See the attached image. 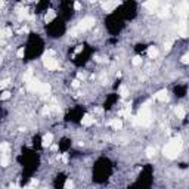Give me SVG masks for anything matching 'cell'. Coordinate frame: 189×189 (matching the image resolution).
<instances>
[{
    "label": "cell",
    "mask_w": 189,
    "mask_h": 189,
    "mask_svg": "<svg viewBox=\"0 0 189 189\" xmlns=\"http://www.w3.org/2000/svg\"><path fill=\"white\" fill-rule=\"evenodd\" d=\"M73 86H74V87H79V86H80V81H79V80H74V81H73Z\"/></svg>",
    "instance_id": "cell-34"
},
{
    "label": "cell",
    "mask_w": 189,
    "mask_h": 189,
    "mask_svg": "<svg viewBox=\"0 0 189 189\" xmlns=\"http://www.w3.org/2000/svg\"><path fill=\"white\" fill-rule=\"evenodd\" d=\"M50 109H52L50 106H46L45 109H43V114H49V112H50Z\"/></svg>",
    "instance_id": "cell-33"
},
{
    "label": "cell",
    "mask_w": 189,
    "mask_h": 189,
    "mask_svg": "<svg viewBox=\"0 0 189 189\" xmlns=\"http://www.w3.org/2000/svg\"><path fill=\"white\" fill-rule=\"evenodd\" d=\"M0 64H2V58H0Z\"/></svg>",
    "instance_id": "cell-42"
},
{
    "label": "cell",
    "mask_w": 189,
    "mask_h": 189,
    "mask_svg": "<svg viewBox=\"0 0 189 189\" xmlns=\"http://www.w3.org/2000/svg\"><path fill=\"white\" fill-rule=\"evenodd\" d=\"M31 185H33V186H37V185H39V180L33 179V180H31Z\"/></svg>",
    "instance_id": "cell-35"
},
{
    "label": "cell",
    "mask_w": 189,
    "mask_h": 189,
    "mask_svg": "<svg viewBox=\"0 0 189 189\" xmlns=\"http://www.w3.org/2000/svg\"><path fill=\"white\" fill-rule=\"evenodd\" d=\"M81 123H83V126L89 127V126H92V124L94 123V118H93L92 115H84L83 120H81Z\"/></svg>",
    "instance_id": "cell-10"
},
{
    "label": "cell",
    "mask_w": 189,
    "mask_h": 189,
    "mask_svg": "<svg viewBox=\"0 0 189 189\" xmlns=\"http://www.w3.org/2000/svg\"><path fill=\"white\" fill-rule=\"evenodd\" d=\"M49 92H50V84H49V83H41V87H40V92H39V93L47 94Z\"/></svg>",
    "instance_id": "cell-13"
},
{
    "label": "cell",
    "mask_w": 189,
    "mask_h": 189,
    "mask_svg": "<svg viewBox=\"0 0 189 189\" xmlns=\"http://www.w3.org/2000/svg\"><path fill=\"white\" fill-rule=\"evenodd\" d=\"M28 31H30V28L27 27V25H24V27H22V28H21L18 33H28Z\"/></svg>",
    "instance_id": "cell-32"
},
{
    "label": "cell",
    "mask_w": 189,
    "mask_h": 189,
    "mask_svg": "<svg viewBox=\"0 0 189 189\" xmlns=\"http://www.w3.org/2000/svg\"><path fill=\"white\" fill-rule=\"evenodd\" d=\"M176 115H177V118H180V120H182V118H185V115H186V111H185V108L179 105V106L176 108Z\"/></svg>",
    "instance_id": "cell-12"
},
{
    "label": "cell",
    "mask_w": 189,
    "mask_h": 189,
    "mask_svg": "<svg viewBox=\"0 0 189 189\" xmlns=\"http://www.w3.org/2000/svg\"><path fill=\"white\" fill-rule=\"evenodd\" d=\"M96 24V19L94 18H92V16H87V18H84V19H81L80 22H79V25L71 31V36H77V34H80V33H83V31H87L89 28H92L93 25Z\"/></svg>",
    "instance_id": "cell-2"
},
{
    "label": "cell",
    "mask_w": 189,
    "mask_h": 189,
    "mask_svg": "<svg viewBox=\"0 0 189 189\" xmlns=\"http://www.w3.org/2000/svg\"><path fill=\"white\" fill-rule=\"evenodd\" d=\"M52 140H53V134H52V133H46L45 136H43L41 145H43V146H49V145L52 143Z\"/></svg>",
    "instance_id": "cell-8"
},
{
    "label": "cell",
    "mask_w": 189,
    "mask_h": 189,
    "mask_svg": "<svg viewBox=\"0 0 189 189\" xmlns=\"http://www.w3.org/2000/svg\"><path fill=\"white\" fill-rule=\"evenodd\" d=\"M171 46H173V40H171V39H168V40L164 41V49H166V50H170Z\"/></svg>",
    "instance_id": "cell-22"
},
{
    "label": "cell",
    "mask_w": 189,
    "mask_h": 189,
    "mask_svg": "<svg viewBox=\"0 0 189 189\" xmlns=\"http://www.w3.org/2000/svg\"><path fill=\"white\" fill-rule=\"evenodd\" d=\"M24 53H25V50H24V47H21V49L18 50V52H16V56H18V58H22V56H24Z\"/></svg>",
    "instance_id": "cell-27"
},
{
    "label": "cell",
    "mask_w": 189,
    "mask_h": 189,
    "mask_svg": "<svg viewBox=\"0 0 189 189\" xmlns=\"http://www.w3.org/2000/svg\"><path fill=\"white\" fill-rule=\"evenodd\" d=\"M9 189H18V186H16V185H15V183H12V185H11V186H9Z\"/></svg>",
    "instance_id": "cell-40"
},
{
    "label": "cell",
    "mask_w": 189,
    "mask_h": 189,
    "mask_svg": "<svg viewBox=\"0 0 189 189\" xmlns=\"http://www.w3.org/2000/svg\"><path fill=\"white\" fill-rule=\"evenodd\" d=\"M18 189H19V188H18ZM25 189H33V188H25Z\"/></svg>",
    "instance_id": "cell-41"
},
{
    "label": "cell",
    "mask_w": 189,
    "mask_h": 189,
    "mask_svg": "<svg viewBox=\"0 0 189 189\" xmlns=\"http://www.w3.org/2000/svg\"><path fill=\"white\" fill-rule=\"evenodd\" d=\"M118 5H120L118 2H104V3H102V7H104L106 12H111L112 9H115Z\"/></svg>",
    "instance_id": "cell-7"
},
{
    "label": "cell",
    "mask_w": 189,
    "mask_h": 189,
    "mask_svg": "<svg viewBox=\"0 0 189 189\" xmlns=\"http://www.w3.org/2000/svg\"><path fill=\"white\" fill-rule=\"evenodd\" d=\"M40 87H41V83L39 81V80H36V79H33V80H30L28 83H27V89L30 90V92H40Z\"/></svg>",
    "instance_id": "cell-5"
},
{
    "label": "cell",
    "mask_w": 189,
    "mask_h": 189,
    "mask_svg": "<svg viewBox=\"0 0 189 189\" xmlns=\"http://www.w3.org/2000/svg\"><path fill=\"white\" fill-rule=\"evenodd\" d=\"M9 151H11L9 143H6V142L0 143V152H2V154H9Z\"/></svg>",
    "instance_id": "cell-16"
},
{
    "label": "cell",
    "mask_w": 189,
    "mask_h": 189,
    "mask_svg": "<svg viewBox=\"0 0 189 189\" xmlns=\"http://www.w3.org/2000/svg\"><path fill=\"white\" fill-rule=\"evenodd\" d=\"M7 164H9V155H7V154H2V158H0V166L6 167Z\"/></svg>",
    "instance_id": "cell-17"
},
{
    "label": "cell",
    "mask_w": 189,
    "mask_h": 189,
    "mask_svg": "<svg viewBox=\"0 0 189 189\" xmlns=\"http://www.w3.org/2000/svg\"><path fill=\"white\" fill-rule=\"evenodd\" d=\"M3 39H5V30L0 28V43H3Z\"/></svg>",
    "instance_id": "cell-31"
},
{
    "label": "cell",
    "mask_w": 189,
    "mask_h": 189,
    "mask_svg": "<svg viewBox=\"0 0 189 189\" xmlns=\"http://www.w3.org/2000/svg\"><path fill=\"white\" fill-rule=\"evenodd\" d=\"M146 155L148 157H154V155H155V148H154V146H148L146 148Z\"/></svg>",
    "instance_id": "cell-21"
},
{
    "label": "cell",
    "mask_w": 189,
    "mask_h": 189,
    "mask_svg": "<svg viewBox=\"0 0 189 189\" xmlns=\"http://www.w3.org/2000/svg\"><path fill=\"white\" fill-rule=\"evenodd\" d=\"M77 77H79V80H84V74L83 73H79V75H77Z\"/></svg>",
    "instance_id": "cell-36"
},
{
    "label": "cell",
    "mask_w": 189,
    "mask_h": 189,
    "mask_svg": "<svg viewBox=\"0 0 189 189\" xmlns=\"http://www.w3.org/2000/svg\"><path fill=\"white\" fill-rule=\"evenodd\" d=\"M30 80H33V71H31V70H28L27 73L24 74V81H25V83H28Z\"/></svg>",
    "instance_id": "cell-19"
},
{
    "label": "cell",
    "mask_w": 189,
    "mask_h": 189,
    "mask_svg": "<svg viewBox=\"0 0 189 189\" xmlns=\"http://www.w3.org/2000/svg\"><path fill=\"white\" fill-rule=\"evenodd\" d=\"M53 55H55L53 50H47V52L45 53V56H43V58H53Z\"/></svg>",
    "instance_id": "cell-25"
},
{
    "label": "cell",
    "mask_w": 189,
    "mask_h": 189,
    "mask_svg": "<svg viewBox=\"0 0 189 189\" xmlns=\"http://www.w3.org/2000/svg\"><path fill=\"white\" fill-rule=\"evenodd\" d=\"M140 62H142L140 56H134V58H133V61H132V64H133V65H139Z\"/></svg>",
    "instance_id": "cell-24"
},
{
    "label": "cell",
    "mask_w": 189,
    "mask_h": 189,
    "mask_svg": "<svg viewBox=\"0 0 189 189\" xmlns=\"http://www.w3.org/2000/svg\"><path fill=\"white\" fill-rule=\"evenodd\" d=\"M158 16H160V18H167V16H168V7L161 9V11L158 12Z\"/></svg>",
    "instance_id": "cell-20"
},
{
    "label": "cell",
    "mask_w": 189,
    "mask_h": 189,
    "mask_svg": "<svg viewBox=\"0 0 189 189\" xmlns=\"http://www.w3.org/2000/svg\"><path fill=\"white\" fill-rule=\"evenodd\" d=\"M182 62H183V64H188V55H185V56L182 58Z\"/></svg>",
    "instance_id": "cell-37"
},
{
    "label": "cell",
    "mask_w": 189,
    "mask_h": 189,
    "mask_svg": "<svg viewBox=\"0 0 189 189\" xmlns=\"http://www.w3.org/2000/svg\"><path fill=\"white\" fill-rule=\"evenodd\" d=\"M12 36V30L11 28H6L5 30V37H11Z\"/></svg>",
    "instance_id": "cell-29"
},
{
    "label": "cell",
    "mask_w": 189,
    "mask_h": 189,
    "mask_svg": "<svg viewBox=\"0 0 189 189\" xmlns=\"http://www.w3.org/2000/svg\"><path fill=\"white\" fill-rule=\"evenodd\" d=\"M55 16H56V13H55L53 11H49V12L45 15V21L49 24V22H52V21L55 19Z\"/></svg>",
    "instance_id": "cell-14"
},
{
    "label": "cell",
    "mask_w": 189,
    "mask_h": 189,
    "mask_svg": "<svg viewBox=\"0 0 189 189\" xmlns=\"http://www.w3.org/2000/svg\"><path fill=\"white\" fill-rule=\"evenodd\" d=\"M180 151H182V139L180 137H174V139H171L166 146H164V155L167 158H177V155L180 154Z\"/></svg>",
    "instance_id": "cell-1"
},
{
    "label": "cell",
    "mask_w": 189,
    "mask_h": 189,
    "mask_svg": "<svg viewBox=\"0 0 189 189\" xmlns=\"http://www.w3.org/2000/svg\"><path fill=\"white\" fill-rule=\"evenodd\" d=\"M109 126L112 127L114 130H118V128H121V127H123V121H121L120 118H114V120H111Z\"/></svg>",
    "instance_id": "cell-9"
},
{
    "label": "cell",
    "mask_w": 189,
    "mask_h": 189,
    "mask_svg": "<svg viewBox=\"0 0 189 189\" xmlns=\"http://www.w3.org/2000/svg\"><path fill=\"white\" fill-rule=\"evenodd\" d=\"M81 50H83V46H79V47H77V49H75V53H80V52H81Z\"/></svg>",
    "instance_id": "cell-38"
},
{
    "label": "cell",
    "mask_w": 189,
    "mask_h": 189,
    "mask_svg": "<svg viewBox=\"0 0 189 189\" xmlns=\"http://www.w3.org/2000/svg\"><path fill=\"white\" fill-rule=\"evenodd\" d=\"M11 98V93L9 92H3L2 94H0V99L2 100H6V99H9Z\"/></svg>",
    "instance_id": "cell-23"
},
{
    "label": "cell",
    "mask_w": 189,
    "mask_h": 189,
    "mask_svg": "<svg viewBox=\"0 0 189 189\" xmlns=\"http://www.w3.org/2000/svg\"><path fill=\"white\" fill-rule=\"evenodd\" d=\"M148 56H149L151 59L157 58V56H158V49H157L155 46H151V47H148Z\"/></svg>",
    "instance_id": "cell-11"
},
{
    "label": "cell",
    "mask_w": 189,
    "mask_h": 189,
    "mask_svg": "<svg viewBox=\"0 0 189 189\" xmlns=\"http://www.w3.org/2000/svg\"><path fill=\"white\" fill-rule=\"evenodd\" d=\"M155 99H158V100H166L167 99V90H160L155 94Z\"/></svg>",
    "instance_id": "cell-15"
},
{
    "label": "cell",
    "mask_w": 189,
    "mask_h": 189,
    "mask_svg": "<svg viewBox=\"0 0 189 189\" xmlns=\"http://www.w3.org/2000/svg\"><path fill=\"white\" fill-rule=\"evenodd\" d=\"M7 84H9V80H3V81H0V89H5Z\"/></svg>",
    "instance_id": "cell-28"
},
{
    "label": "cell",
    "mask_w": 189,
    "mask_h": 189,
    "mask_svg": "<svg viewBox=\"0 0 189 189\" xmlns=\"http://www.w3.org/2000/svg\"><path fill=\"white\" fill-rule=\"evenodd\" d=\"M61 158H62V161H64V162H67V161H68V155H62Z\"/></svg>",
    "instance_id": "cell-39"
},
{
    "label": "cell",
    "mask_w": 189,
    "mask_h": 189,
    "mask_svg": "<svg viewBox=\"0 0 189 189\" xmlns=\"http://www.w3.org/2000/svg\"><path fill=\"white\" fill-rule=\"evenodd\" d=\"M143 6L146 7V9H149L151 12H155L157 7H158V2H157V0H149V2H145Z\"/></svg>",
    "instance_id": "cell-6"
},
{
    "label": "cell",
    "mask_w": 189,
    "mask_h": 189,
    "mask_svg": "<svg viewBox=\"0 0 189 189\" xmlns=\"http://www.w3.org/2000/svg\"><path fill=\"white\" fill-rule=\"evenodd\" d=\"M74 9H75V11H80V9H81V3H80V2H75V3H74Z\"/></svg>",
    "instance_id": "cell-30"
},
{
    "label": "cell",
    "mask_w": 189,
    "mask_h": 189,
    "mask_svg": "<svg viewBox=\"0 0 189 189\" xmlns=\"http://www.w3.org/2000/svg\"><path fill=\"white\" fill-rule=\"evenodd\" d=\"M43 64H45V67L47 70H56L59 67V64L55 58H43Z\"/></svg>",
    "instance_id": "cell-4"
},
{
    "label": "cell",
    "mask_w": 189,
    "mask_h": 189,
    "mask_svg": "<svg viewBox=\"0 0 189 189\" xmlns=\"http://www.w3.org/2000/svg\"><path fill=\"white\" fill-rule=\"evenodd\" d=\"M137 120V124L140 126H148L151 123V111H149V102H146L139 111V114L136 117Z\"/></svg>",
    "instance_id": "cell-3"
},
{
    "label": "cell",
    "mask_w": 189,
    "mask_h": 189,
    "mask_svg": "<svg viewBox=\"0 0 189 189\" xmlns=\"http://www.w3.org/2000/svg\"><path fill=\"white\" fill-rule=\"evenodd\" d=\"M65 189H73V182H71V179H68L67 182H65Z\"/></svg>",
    "instance_id": "cell-26"
},
{
    "label": "cell",
    "mask_w": 189,
    "mask_h": 189,
    "mask_svg": "<svg viewBox=\"0 0 189 189\" xmlns=\"http://www.w3.org/2000/svg\"><path fill=\"white\" fill-rule=\"evenodd\" d=\"M118 93H120V94H121V96H123V98H126V96H127V94H128V89H127V86H124V84H123V86H121V87H120V89H118Z\"/></svg>",
    "instance_id": "cell-18"
}]
</instances>
